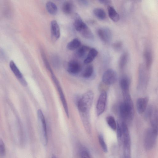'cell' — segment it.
Returning a JSON list of instances; mask_svg holds the SVG:
<instances>
[{"label":"cell","instance_id":"obj_9","mask_svg":"<svg viewBox=\"0 0 158 158\" xmlns=\"http://www.w3.org/2000/svg\"><path fill=\"white\" fill-rule=\"evenodd\" d=\"M65 68L69 73L75 74L80 72L82 67L78 62L75 60H72L67 63L65 65Z\"/></svg>","mask_w":158,"mask_h":158},{"label":"cell","instance_id":"obj_11","mask_svg":"<svg viewBox=\"0 0 158 158\" xmlns=\"http://www.w3.org/2000/svg\"><path fill=\"white\" fill-rule=\"evenodd\" d=\"M74 17L73 24L76 30L77 31L81 33L88 27L78 14H75Z\"/></svg>","mask_w":158,"mask_h":158},{"label":"cell","instance_id":"obj_2","mask_svg":"<svg viewBox=\"0 0 158 158\" xmlns=\"http://www.w3.org/2000/svg\"><path fill=\"white\" fill-rule=\"evenodd\" d=\"M123 101L119 106L120 115L123 121L132 120L134 115V108L129 92L122 93Z\"/></svg>","mask_w":158,"mask_h":158},{"label":"cell","instance_id":"obj_33","mask_svg":"<svg viewBox=\"0 0 158 158\" xmlns=\"http://www.w3.org/2000/svg\"><path fill=\"white\" fill-rule=\"evenodd\" d=\"M98 1L101 3L105 5H107L108 6L111 3V1L109 0H100Z\"/></svg>","mask_w":158,"mask_h":158},{"label":"cell","instance_id":"obj_5","mask_svg":"<svg viewBox=\"0 0 158 158\" xmlns=\"http://www.w3.org/2000/svg\"><path fill=\"white\" fill-rule=\"evenodd\" d=\"M52 77L58 92L59 96L67 116L69 117V111L67 103L59 82L54 73L51 74Z\"/></svg>","mask_w":158,"mask_h":158},{"label":"cell","instance_id":"obj_34","mask_svg":"<svg viewBox=\"0 0 158 158\" xmlns=\"http://www.w3.org/2000/svg\"><path fill=\"white\" fill-rule=\"evenodd\" d=\"M79 2L82 5L84 6H87L88 4V2L86 0H80L79 1Z\"/></svg>","mask_w":158,"mask_h":158},{"label":"cell","instance_id":"obj_32","mask_svg":"<svg viewBox=\"0 0 158 158\" xmlns=\"http://www.w3.org/2000/svg\"><path fill=\"white\" fill-rule=\"evenodd\" d=\"M81 158H90L88 152L85 150L81 152Z\"/></svg>","mask_w":158,"mask_h":158},{"label":"cell","instance_id":"obj_13","mask_svg":"<svg viewBox=\"0 0 158 158\" xmlns=\"http://www.w3.org/2000/svg\"><path fill=\"white\" fill-rule=\"evenodd\" d=\"M50 29L52 38L54 40L59 39L60 36V28L57 22L53 20L50 23Z\"/></svg>","mask_w":158,"mask_h":158},{"label":"cell","instance_id":"obj_6","mask_svg":"<svg viewBox=\"0 0 158 158\" xmlns=\"http://www.w3.org/2000/svg\"><path fill=\"white\" fill-rule=\"evenodd\" d=\"M107 97L106 92L104 90L102 91L99 96L96 104V113L98 116L101 115L105 110Z\"/></svg>","mask_w":158,"mask_h":158},{"label":"cell","instance_id":"obj_28","mask_svg":"<svg viewBox=\"0 0 158 158\" xmlns=\"http://www.w3.org/2000/svg\"><path fill=\"white\" fill-rule=\"evenodd\" d=\"M41 55L42 57L46 67L47 69L49 71L51 74L53 73L52 69L50 65V64L48 61L45 54L43 50L41 51Z\"/></svg>","mask_w":158,"mask_h":158},{"label":"cell","instance_id":"obj_31","mask_svg":"<svg viewBox=\"0 0 158 158\" xmlns=\"http://www.w3.org/2000/svg\"><path fill=\"white\" fill-rule=\"evenodd\" d=\"M6 56L4 51L0 48V60L2 61H5L6 60Z\"/></svg>","mask_w":158,"mask_h":158},{"label":"cell","instance_id":"obj_18","mask_svg":"<svg viewBox=\"0 0 158 158\" xmlns=\"http://www.w3.org/2000/svg\"><path fill=\"white\" fill-rule=\"evenodd\" d=\"M81 42L78 38H75L68 43L67 48L69 50L73 51L77 49L81 45Z\"/></svg>","mask_w":158,"mask_h":158},{"label":"cell","instance_id":"obj_26","mask_svg":"<svg viewBox=\"0 0 158 158\" xmlns=\"http://www.w3.org/2000/svg\"><path fill=\"white\" fill-rule=\"evenodd\" d=\"M98 140L102 150L104 152L107 153L108 150V148L102 134H100L98 135Z\"/></svg>","mask_w":158,"mask_h":158},{"label":"cell","instance_id":"obj_15","mask_svg":"<svg viewBox=\"0 0 158 158\" xmlns=\"http://www.w3.org/2000/svg\"><path fill=\"white\" fill-rule=\"evenodd\" d=\"M98 54V52L96 49L94 48H90L84 61V63L88 64L91 63L97 56Z\"/></svg>","mask_w":158,"mask_h":158},{"label":"cell","instance_id":"obj_20","mask_svg":"<svg viewBox=\"0 0 158 158\" xmlns=\"http://www.w3.org/2000/svg\"><path fill=\"white\" fill-rule=\"evenodd\" d=\"M94 15L100 20L105 19L106 17V14L104 10L101 8L98 7L94 8L93 10Z\"/></svg>","mask_w":158,"mask_h":158},{"label":"cell","instance_id":"obj_22","mask_svg":"<svg viewBox=\"0 0 158 158\" xmlns=\"http://www.w3.org/2000/svg\"><path fill=\"white\" fill-rule=\"evenodd\" d=\"M128 59V54L127 52H125L121 55L118 62L119 68L122 69L127 64Z\"/></svg>","mask_w":158,"mask_h":158},{"label":"cell","instance_id":"obj_21","mask_svg":"<svg viewBox=\"0 0 158 158\" xmlns=\"http://www.w3.org/2000/svg\"><path fill=\"white\" fill-rule=\"evenodd\" d=\"M46 7L48 12L52 15H56L58 11L57 7L54 2L48 1L46 4Z\"/></svg>","mask_w":158,"mask_h":158},{"label":"cell","instance_id":"obj_27","mask_svg":"<svg viewBox=\"0 0 158 158\" xmlns=\"http://www.w3.org/2000/svg\"><path fill=\"white\" fill-rule=\"evenodd\" d=\"M117 137L118 143L120 145L122 143V131L121 123L118 122L117 123Z\"/></svg>","mask_w":158,"mask_h":158},{"label":"cell","instance_id":"obj_30","mask_svg":"<svg viewBox=\"0 0 158 158\" xmlns=\"http://www.w3.org/2000/svg\"><path fill=\"white\" fill-rule=\"evenodd\" d=\"M123 44L121 41H118L114 42L112 44V47L116 51H119L123 47Z\"/></svg>","mask_w":158,"mask_h":158},{"label":"cell","instance_id":"obj_14","mask_svg":"<svg viewBox=\"0 0 158 158\" xmlns=\"http://www.w3.org/2000/svg\"><path fill=\"white\" fill-rule=\"evenodd\" d=\"M143 56L145 63V67L147 69L150 68L152 61V51L149 48H146L144 52Z\"/></svg>","mask_w":158,"mask_h":158},{"label":"cell","instance_id":"obj_25","mask_svg":"<svg viewBox=\"0 0 158 158\" xmlns=\"http://www.w3.org/2000/svg\"><path fill=\"white\" fill-rule=\"evenodd\" d=\"M107 123L109 127L113 131H115L117 128V123L113 117L109 115L106 118Z\"/></svg>","mask_w":158,"mask_h":158},{"label":"cell","instance_id":"obj_24","mask_svg":"<svg viewBox=\"0 0 158 158\" xmlns=\"http://www.w3.org/2000/svg\"><path fill=\"white\" fill-rule=\"evenodd\" d=\"M94 71L93 66L91 64L88 65L84 70L82 76L85 78L90 77L93 74Z\"/></svg>","mask_w":158,"mask_h":158},{"label":"cell","instance_id":"obj_4","mask_svg":"<svg viewBox=\"0 0 158 158\" xmlns=\"http://www.w3.org/2000/svg\"><path fill=\"white\" fill-rule=\"evenodd\" d=\"M37 113L40 123V138L43 144L46 146L48 143V136L45 117L41 110H38Z\"/></svg>","mask_w":158,"mask_h":158},{"label":"cell","instance_id":"obj_17","mask_svg":"<svg viewBox=\"0 0 158 158\" xmlns=\"http://www.w3.org/2000/svg\"><path fill=\"white\" fill-rule=\"evenodd\" d=\"M73 7L74 5L72 1H67L64 2L63 4L62 9L64 14L69 15L73 11Z\"/></svg>","mask_w":158,"mask_h":158},{"label":"cell","instance_id":"obj_10","mask_svg":"<svg viewBox=\"0 0 158 158\" xmlns=\"http://www.w3.org/2000/svg\"><path fill=\"white\" fill-rule=\"evenodd\" d=\"M9 65L10 69L20 82L23 85L26 86L27 82L14 62L12 60L11 61Z\"/></svg>","mask_w":158,"mask_h":158},{"label":"cell","instance_id":"obj_12","mask_svg":"<svg viewBox=\"0 0 158 158\" xmlns=\"http://www.w3.org/2000/svg\"><path fill=\"white\" fill-rule=\"evenodd\" d=\"M148 102L147 97L138 98L136 101L137 110L139 114H142L146 110Z\"/></svg>","mask_w":158,"mask_h":158},{"label":"cell","instance_id":"obj_8","mask_svg":"<svg viewBox=\"0 0 158 158\" xmlns=\"http://www.w3.org/2000/svg\"><path fill=\"white\" fill-rule=\"evenodd\" d=\"M97 33L100 39L105 43H109L112 40V33L109 28L107 27L100 28L98 29Z\"/></svg>","mask_w":158,"mask_h":158},{"label":"cell","instance_id":"obj_23","mask_svg":"<svg viewBox=\"0 0 158 158\" xmlns=\"http://www.w3.org/2000/svg\"><path fill=\"white\" fill-rule=\"evenodd\" d=\"M120 85L122 92L129 91V81L127 77L121 78L120 81Z\"/></svg>","mask_w":158,"mask_h":158},{"label":"cell","instance_id":"obj_16","mask_svg":"<svg viewBox=\"0 0 158 158\" xmlns=\"http://www.w3.org/2000/svg\"><path fill=\"white\" fill-rule=\"evenodd\" d=\"M107 11L110 18L114 22H118L120 19L119 15L114 8L110 5L107 6Z\"/></svg>","mask_w":158,"mask_h":158},{"label":"cell","instance_id":"obj_19","mask_svg":"<svg viewBox=\"0 0 158 158\" xmlns=\"http://www.w3.org/2000/svg\"><path fill=\"white\" fill-rule=\"evenodd\" d=\"M90 49V48L87 46L83 45L80 46L76 50L75 55L78 58H82L85 56Z\"/></svg>","mask_w":158,"mask_h":158},{"label":"cell","instance_id":"obj_1","mask_svg":"<svg viewBox=\"0 0 158 158\" xmlns=\"http://www.w3.org/2000/svg\"><path fill=\"white\" fill-rule=\"evenodd\" d=\"M94 97V93L91 90L85 93L80 98L77 100L76 104L81 120L90 118L89 111Z\"/></svg>","mask_w":158,"mask_h":158},{"label":"cell","instance_id":"obj_35","mask_svg":"<svg viewBox=\"0 0 158 158\" xmlns=\"http://www.w3.org/2000/svg\"><path fill=\"white\" fill-rule=\"evenodd\" d=\"M52 158H56V157L55 156L53 155L52 157Z\"/></svg>","mask_w":158,"mask_h":158},{"label":"cell","instance_id":"obj_7","mask_svg":"<svg viewBox=\"0 0 158 158\" xmlns=\"http://www.w3.org/2000/svg\"><path fill=\"white\" fill-rule=\"evenodd\" d=\"M117 76L116 73L112 69H109L103 73L102 77V81L105 84L112 85L116 81Z\"/></svg>","mask_w":158,"mask_h":158},{"label":"cell","instance_id":"obj_29","mask_svg":"<svg viewBox=\"0 0 158 158\" xmlns=\"http://www.w3.org/2000/svg\"><path fill=\"white\" fill-rule=\"evenodd\" d=\"M6 151L4 143L3 140L0 139V157H3L6 155Z\"/></svg>","mask_w":158,"mask_h":158},{"label":"cell","instance_id":"obj_3","mask_svg":"<svg viewBox=\"0 0 158 158\" xmlns=\"http://www.w3.org/2000/svg\"><path fill=\"white\" fill-rule=\"evenodd\" d=\"M158 131L152 128L148 129L145 131L144 136V144L146 150H151L154 146L157 135Z\"/></svg>","mask_w":158,"mask_h":158}]
</instances>
